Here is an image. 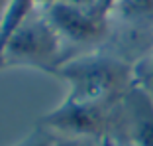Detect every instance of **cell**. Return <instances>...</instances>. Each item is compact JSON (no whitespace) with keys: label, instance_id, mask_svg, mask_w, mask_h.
I'll return each instance as SVG.
<instances>
[{"label":"cell","instance_id":"obj_8","mask_svg":"<svg viewBox=\"0 0 153 146\" xmlns=\"http://www.w3.org/2000/svg\"><path fill=\"white\" fill-rule=\"evenodd\" d=\"M134 77H135V83L140 87H143L145 91L153 97V51L143 61L134 65Z\"/></svg>","mask_w":153,"mask_h":146},{"label":"cell","instance_id":"obj_2","mask_svg":"<svg viewBox=\"0 0 153 146\" xmlns=\"http://www.w3.org/2000/svg\"><path fill=\"white\" fill-rule=\"evenodd\" d=\"M63 40L45 14L32 12L14 28L0 46V71L10 67L37 69L47 75H57L67 61Z\"/></svg>","mask_w":153,"mask_h":146},{"label":"cell","instance_id":"obj_3","mask_svg":"<svg viewBox=\"0 0 153 146\" xmlns=\"http://www.w3.org/2000/svg\"><path fill=\"white\" fill-rule=\"evenodd\" d=\"M118 105L76 103L65 97L55 109L41 117L39 124L49 128L55 136L98 142L114 134Z\"/></svg>","mask_w":153,"mask_h":146},{"label":"cell","instance_id":"obj_7","mask_svg":"<svg viewBox=\"0 0 153 146\" xmlns=\"http://www.w3.org/2000/svg\"><path fill=\"white\" fill-rule=\"evenodd\" d=\"M55 142H57V136L49 128H45L43 124L37 123L36 128H32L24 138H20L18 142H14L10 146H55Z\"/></svg>","mask_w":153,"mask_h":146},{"label":"cell","instance_id":"obj_9","mask_svg":"<svg viewBox=\"0 0 153 146\" xmlns=\"http://www.w3.org/2000/svg\"><path fill=\"white\" fill-rule=\"evenodd\" d=\"M55 146H96V144H90V140H82V138H63V136H57Z\"/></svg>","mask_w":153,"mask_h":146},{"label":"cell","instance_id":"obj_10","mask_svg":"<svg viewBox=\"0 0 153 146\" xmlns=\"http://www.w3.org/2000/svg\"><path fill=\"white\" fill-rule=\"evenodd\" d=\"M12 2L14 0H0V24L4 22V18H6V14H8L10 6H12Z\"/></svg>","mask_w":153,"mask_h":146},{"label":"cell","instance_id":"obj_1","mask_svg":"<svg viewBox=\"0 0 153 146\" xmlns=\"http://www.w3.org/2000/svg\"><path fill=\"white\" fill-rule=\"evenodd\" d=\"M55 77L65 81L67 99L92 105H118L135 83L134 65L104 53L69 57Z\"/></svg>","mask_w":153,"mask_h":146},{"label":"cell","instance_id":"obj_5","mask_svg":"<svg viewBox=\"0 0 153 146\" xmlns=\"http://www.w3.org/2000/svg\"><path fill=\"white\" fill-rule=\"evenodd\" d=\"M114 136L124 138L130 146H153V97L137 83L118 105Z\"/></svg>","mask_w":153,"mask_h":146},{"label":"cell","instance_id":"obj_6","mask_svg":"<svg viewBox=\"0 0 153 146\" xmlns=\"http://www.w3.org/2000/svg\"><path fill=\"white\" fill-rule=\"evenodd\" d=\"M114 10L126 22H153V0H116Z\"/></svg>","mask_w":153,"mask_h":146},{"label":"cell","instance_id":"obj_11","mask_svg":"<svg viewBox=\"0 0 153 146\" xmlns=\"http://www.w3.org/2000/svg\"><path fill=\"white\" fill-rule=\"evenodd\" d=\"M96 146H118V144H116V140H114L112 136H106V138H102V140L96 142Z\"/></svg>","mask_w":153,"mask_h":146},{"label":"cell","instance_id":"obj_4","mask_svg":"<svg viewBox=\"0 0 153 146\" xmlns=\"http://www.w3.org/2000/svg\"><path fill=\"white\" fill-rule=\"evenodd\" d=\"M45 16L53 24L63 44L88 46L100 41L106 34V18L94 12L92 6L55 0L47 6Z\"/></svg>","mask_w":153,"mask_h":146}]
</instances>
